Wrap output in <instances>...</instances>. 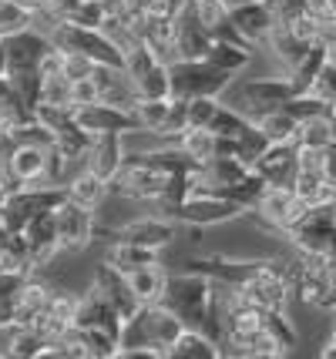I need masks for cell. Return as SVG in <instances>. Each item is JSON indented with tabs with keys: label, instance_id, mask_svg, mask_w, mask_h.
<instances>
[{
	"label": "cell",
	"instance_id": "6da1fadb",
	"mask_svg": "<svg viewBox=\"0 0 336 359\" xmlns=\"http://www.w3.org/2000/svg\"><path fill=\"white\" fill-rule=\"evenodd\" d=\"M293 343H296V332L289 329L283 313L262 309L246 299H239V306L222 323V346H229V353H236V356L276 359Z\"/></svg>",
	"mask_w": 336,
	"mask_h": 359
},
{
	"label": "cell",
	"instance_id": "7a4b0ae2",
	"mask_svg": "<svg viewBox=\"0 0 336 359\" xmlns=\"http://www.w3.org/2000/svg\"><path fill=\"white\" fill-rule=\"evenodd\" d=\"M182 332H185V323L165 302H145L131 319H125L118 359L131 353V349H148V353H155V359H168V353H172V346H175Z\"/></svg>",
	"mask_w": 336,
	"mask_h": 359
},
{
	"label": "cell",
	"instance_id": "3957f363",
	"mask_svg": "<svg viewBox=\"0 0 336 359\" xmlns=\"http://www.w3.org/2000/svg\"><path fill=\"white\" fill-rule=\"evenodd\" d=\"M161 302L185 323V329H202L222 343L219 323L212 316V279L202 272H185V276H168V285L161 292Z\"/></svg>",
	"mask_w": 336,
	"mask_h": 359
},
{
	"label": "cell",
	"instance_id": "277c9868",
	"mask_svg": "<svg viewBox=\"0 0 336 359\" xmlns=\"http://www.w3.org/2000/svg\"><path fill=\"white\" fill-rule=\"evenodd\" d=\"M286 272H289L293 289L300 292V299H303L306 306L333 309L336 313V279H333V269H330V259H326V255L303 252L296 262H289Z\"/></svg>",
	"mask_w": 336,
	"mask_h": 359
},
{
	"label": "cell",
	"instance_id": "5b68a950",
	"mask_svg": "<svg viewBox=\"0 0 336 359\" xmlns=\"http://www.w3.org/2000/svg\"><path fill=\"white\" fill-rule=\"evenodd\" d=\"M67 198V188L61 185H20L14 188L4 205H0V222L14 232H24L27 222L37 219V215H48L58 205Z\"/></svg>",
	"mask_w": 336,
	"mask_h": 359
},
{
	"label": "cell",
	"instance_id": "8992f818",
	"mask_svg": "<svg viewBox=\"0 0 336 359\" xmlns=\"http://www.w3.org/2000/svg\"><path fill=\"white\" fill-rule=\"evenodd\" d=\"M172 67V97H182V101H192V97H219V91L229 88L232 74L215 67L212 61L199 57V61H182L168 64Z\"/></svg>",
	"mask_w": 336,
	"mask_h": 359
},
{
	"label": "cell",
	"instance_id": "52a82bcc",
	"mask_svg": "<svg viewBox=\"0 0 336 359\" xmlns=\"http://www.w3.org/2000/svg\"><path fill=\"white\" fill-rule=\"evenodd\" d=\"M286 235L296 242L300 252H313V255H330L336 235V202L309 205L300 219L286 229Z\"/></svg>",
	"mask_w": 336,
	"mask_h": 359
},
{
	"label": "cell",
	"instance_id": "ba28073f",
	"mask_svg": "<svg viewBox=\"0 0 336 359\" xmlns=\"http://www.w3.org/2000/svg\"><path fill=\"white\" fill-rule=\"evenodd\" d=\"M172 182V175L155 172L152 165H145L138 155H125V165L118 168V175L112 178V188L125 198H138V202H159L165 195V188Z\"/></svg>",
	"mask_w": 336,
	"mask_h": 359
},
{
	"label": "cell",
	"instance_id": "9c48e42d",
	"mask_svg": "<svg viewBox=\"0 0 336 359\" xmlns=\"http://www.w3.org/2000/svg\"><path fill=\"white\" fill-rule=\"evenodd\" d=\"M242 212H246V208H239V205L232 202V198H225V195L192 191V195L172 212V219L189 222V225H219V222L236 219V215H242Z\"/></svg>",
	"mask_w": 336,
	"mask_h": 359
},
{
	"label": "cell",
	"instance_id": "30bf717a",
	"mask_svg": "<svg viewBox=\"0 0 336 359\" xmlns=\"http://www.w3.org/2000/svg\"><path fill=\"white\" fill-rule=\"evenodd\" d=\"M7 41V74H20V71H37L44 57L54 50V41H51L48 31H37V27H27V31H17Z\"/></svg>",
	"mask_w": 336,
	"mask_h": 359
},
{
	"label": "cell",
	"instance_id": "8fae6325",
	"mask_svg": "<svg viewBox=\"0 0 336 359\" xmlns=\"http://www.w3.org/2000/svg\"><path fill=\"white\" fill-rule=\"evenodd\" d=\"M54 225H58L61 249H67V252L84 249V245L95 238V232H98L91 208H84V205L71 202V198H65V202L54 208Z\"/></svg>",
	"mask_w": 336,
	"mask_h": 359
},
{
	"label": "cell",
	"instance_id": "7c38bea8",
	"mask_svg": "<svg viewBox=\"0 0 336 359\" xmlns=\"http://www.w3.org/2000/svg\"><path fill=\"white\" fill-rule=\"evenodd\" d=\"M309 205L296 195V188H276L269 185L266 191H262V198H259V205L253 208L259 219L266 222L269 229H279V232H286L293 222L303 215Z\"/></svg>",
	"mask_w": 336,
	"mask_h": 359
},
{
	"label": "cell",
	"instance_id": "4fadbf2b",
	"mask_svg": "<svg viewBox=\"0 0 336 359\" xmlns=\"http://www.w3.org/2000/svg\"><path fill=\"white\" fill-rule=\"evenodd\" d=\"M269 185L276 188H296L300 178V144L296 141H283V144H269L262 158L253 165Z\"/></svg>",
	"mask_w": 336,
	"mask_h": 359
},
{
	"label": "cell",
	"instance_id": "5bb4252c",
	"mask_svg": "<svg viewBox=\"0 0 336 359\" xmlns=\"http://www.w3.org/2000/svg\"><path fill=\"white\" fill-rule=\"evenodd\" d=\"M249 172H253V165H246V161L236 155L208 158V161H202L192 172V191H212V195H219L222 188L236 185V182L246 178Z\"/></svg>",
	"mask_w": 336,
	"mask_h": 359
},
{
	"label": "cell",
	"instance_id": "9a60e30c",
	"mask_svg": "<svg viewBox=\"0 0 336 359\" xmlns=\"http://www.w3.org/2000/svg\"><path fill=\"white\" fill-rule=\"evenodd\" d=\"M172 27H175V47H178V57H189V61H199V57H206L208 47H212V34L208 27L202 24V17L195 11L192 0H185V7L178 11V17L172 20Z\"/></svg>",
	"mask_w": 336,
	"mask_h": 359
},
{
	"label": "cell",
	"instance_id": "2e32d148",
	"mask_svg": "<svg viewBox=\"0 0 336 359\" xmlns=\"http://www.w3.org/2000/svg\"><path fill=\"white\" fill-rule=\"evenodd\" d=\"M78 114V125L91 135H105V131H118V135H128V131H142L135 111L128 108H114V104H105V101H95L88 108H74Z\"/></svg>",
	"mask_w": 336,
	"mask_h": 359
},
{
	"label": "cell",
	"instance_id": "e0dca14e",
	"mask_svg": "<svg viewBox=\"0 0 336 359\" xmlns=\"http://www.w3.org/2000/svg\"><path fill=\"white\" fill-rule=\"evenodd\" d=\"M74 326H78V329H105V332L118 336V343H121V329H125V319H121V313H118L112 302H108V299H105L95 289V285H91V292H84V296L78 299Z\"/></svg>",
	"mask_w": 336,
	"mask_h": 359
},
{
	"label": "cell",
	"instance_id": "ac0fdd59",
	"mask_svg": "<svg viewBox=\"0 0 336 359\" xmlns=\"http://www.w3.org/2000/svg\"><path fill=\"white\" fill-rule=\"evenodd\" d=\"M95 84H98V94L105 104H114V108H135L142 101V94L135 88V81L125 67H114V64H98L95 67Z\"/></svg>",
	"mask_w": 336,
	"mask_h": 359
},
{
	"label": "cell",
	"instance_id": "d6986e66",
	"mask_svg": "<svg viewBox=\"0 0 336 359\" xmlns=\"http://www.w3.org/2000/svg\"><path fill=\"white\" fill-rule=\"evenodd\" d=\"M101 235H108L112 242H135L145 249H161L175 238V225L161 215V219H138L131 225H121V229H105Z\"/></svg>",
	"mask_w": 336,
	"mask_h": 359
},
{
	"label": "cell",
	"instance_id": "ffe728a7",
	"mask_svg": "<svg viewBox=\"0 0 336 359\" xmlns=\"http://www.w3.org/2000/svg\"><path fill=\"white\" fill-rule=\"evenodd\" d=\"M95 289L112 302L118 313H121V319H131V316L142 309V299L135 296L128 276H125V272H118V269H112L108 262L95 272Z\"/></svg>",
	"mask_w": 336,
	"mask_h": 359
},
{
	"label": "cell",
	"instance_id": "44dd1931",
	"mask_svg": "<svg viewBox=\"0 0 336 359\" xmlns=\"http://www.w3.org/2000/svg\"><path fill=\"white\" fill-rule=\"evenodd\" d=\"M84 165L98 172L101 178H108L112 182L118 168L125 165V135H118V131H105V135H95L91 141V148H88V158H84Z\"/></svg>",
	"mask_w": 336,
	"mask_h": 359
},
{
	"label": "cell",
	"instance_id": "7402d4cb",
	"mask_svg": "<svg viewBox=\"0 0 336 359\" xmlns=\"http://www.w3.org/2000/svg\"><path fill=\"white\" fill-rule=\"evenodd\" d=\"M296 88H293V81L289 78H266V81H249L246 88H242V104H249V108L256 111V114H266L272 108H283L289 97H296Z\"/></svg>",
	"mask_w": 336,
	"mask_h": 359
},
{
	"label": "cell",
	"instance_id": "603a6c76",
	"mask_svg": "<svg viewBox=\"0 0 336 359\" xmlns=\"http://www.w3.org/2000/svg\"><path fill=\"white\" fill-rule=\"evenodd\" d=\"M78 299L81 296H67V292H54L51 299V306L41 313V319L34 323V326L41 329V336L48 339V343H58L61 336H65L67 329L74 326V313H78Z\"/></svg>",
	"mask_w": 336,
	"mask_h": 359
},
{
	"label": "cell",
	"instance_id": "cb8c5ba5",
	"mask_svg": "<svg viewBox=\"0 0 336 359\" xmlns=\"http://www.w3.org/2000/svg\"><path fill=\"white\" fill-rule=\"evenodd\" d=\"M24 238H27V252H31V266H44V262H51V255L61 249L58 225H54V212L37 215V219L27 222Z\"/></svg>",
	"mask_w": 336,
	"mask_h": 359
},
{
	"label": "cell",
	"instance_id": "d4e9b609",
	"mask_svg": "<svg viewBox=\"0 0 336 359\" xmlns=\"http://www.w3.org/2000/svg\"><path fill=\"white\" fill-rule=\"evenodd\" d=\"M232 24L236 31L249 41V44H269V34L276 31V17L269 14L266 0L262 4H246L232 11Z\"/></svg>",
	"mask_w": 336,
	"mask_h": 359
},
{
	"label": "cell",
	"instance_id": "484cf974",
	"mask_svg": "<svg viewBox=\"0 0 336 359\" xmlns=\"http://www.w3.org/2000/svg\"><path fill=\"white\" fill-rule=\"evenodd\" d=\"M51 299H54V292H51L44 282L27 279L14 302V326H34L41 319V313L51 306Z\"/></svg>",
	"mask_w": 336,
	"mask_h": 359
},
{
	"label": "cell",
	"instance_id": "4316f807",
	"mask_svg": "<svg viewBox=\"0 0 336 359\" xmlns=\"http://www.w3.org/2000/svg\"><path fill=\"white\" fill-rule=\"evenodd\" d=\"M37 118V111L24 101V94L14 88L11 78H0V131H14Z\"/></svg>",
	"mask_w": 336,
	"mask_h": 359
},
{
	"label": "cell",
	"instance_id": "83f0119b",
	"mask_svg": "<svg viewBox=\"0 0 336 359\" xmlns=\"http://www.w3.org/2000/svg\"><path fill=\"white\" fill-rule=\"evenodd\" d=\"M108 191H112V182H108V178H101L98 172H91V168L78 172L71 182H67V198H71V202H78V205H84V208H91V212L105 202V195H108Z\"/></svg>",
	"mask_w": 336,
	"mask_h": 359
},
{
	"label": "cell",
	"instance_id": "f1b7e54d",
	"mask_svg": "<svg viewBox=\"0 0 336 359\" xmlns=\"http://www.w3.org/2000/svg\"><path fill=\"white\" fill-rule=\"evenodd\" d=\"M219 346L222 343H219L215 336L202 332V329H185V332L175 339L168 359H219L222 356V349H219Z\"/></svg>",
	"mask_w": 336,
	"mask_h": 359
},
{
	"label": "cell",
	"instance_id": "f546056e",
	"mask_svg": "<svg viewBox=\"0 0 336 359\" xmlns=\"http://www.w3.org/2000/svg\"><path fill=\"white\" fill-rule=\"evenodd\" d=\"M105 262L118 269V272L131 276V272H138L145 266H155L159 262V249H145V245H135V242H114L108 255H105Z\"/></svg>",
	"mask_w": 336,
	"mask_h": 359
},
{
	"label": "cell",
	"instance_id": "4dcf8cb0",
	"mask_svg": "<svg viewBox=\"0 0 336 359\" xmlns=\"http://www.w3.org/2000/svg\"><path fill=\"white\" fill-rule=\"evenodd\" d=\"M326 61H330V44H326V41H316V44L306 50L303 61L296 64V67H289V81H293V88H296L300 94H306L309 88H313L316 74L326 67Z\"/></svg>",
	"mask_w": 336,
	"mask_h": 359
},
{
	"label": "cell",
	"instance_id": "1f68e13d",
	"mask_svg": "<svg viewBox=\"0 0 336 359\" xmlns=\"http://www.w3.org/2000/svg\"><path fill=\"white\" fill-rule=\"evenodd\" d=\"M333 141H336V121L330 111L300 121V131H296V144H300V148H326V144H333Z\"/></svg>",
	"mask_w": 336,
	"mask_h": 359
},
{
	"label": "cell",
	"instance_id": "d6a6232c",
	"mask_svg": "<svg viewBox=\"0 0 336 359\" xmlns=\"http://www.w3.org/2000/svg\"><path fill=\"white\" fill-rule=\"evenodd\" d=\"M131 289H135V296L145 302H161V292H165V285H168V276H165V269L155 262V266H145L138 272H131L128 276Z\"/></svg>",
	"mask_w": 336,
	"mask_h": 359
},
{
	"label": "cell",
	"instance_id": "836d02e7",
	"mask_svg": "<svg viewBox=\"0 0 336 359\" xmlns=\"http://www.w3.org/2000/svg\"><path fill=\"white\" fill-rule=\"evenodd\" d=\"M48 339L41 336L37 326H11V343H7V353L20 359H41L44 349H48Z\"/></svg>",
	"mask_w": 336,
	"mask_h": 359
},
{
	"label": "cell",
	"instance_id": "e575fe53",
	"mask_svg": "<svg viewBox=\"0 0 336 359\" xmlns=\"http://www.w3.org/2000/svg\"><path fill=\"white\" fill-rule=\"evenodd\" d=\"M37 24V11L24 0H0V37H11L17 31H27Z\"/></svg>",
	"mask_w": 336,
	"mask_h": 359
},
{
	"label": "cell",
	"instance_id": "d590c367",
	"mask_svg": "<svg viewBox=\"0 0 336 359\" xmlns=\"http://www.w3.org/2000/svg\"><path fill=\"white\" fill-rule=\"evenodd\" d=\"M259 128L266 131V138H269L272 144H283V141H296L300 121H296L286 108H272V111H266V114H259Z\"/></svg>",
	"mask_w": 336,
	"mask_h": 359
},
{
	"label": "cell",
	"instance_id": "8d00e7d4",
	"mask_svg": "<svg viewBox=\"0 0 336 359\" xmlns=\"http://www.w3.org/2000/svg\"><path fill=\"white\" fill-rule=\"evenodd\" d=\"M206 61H212L215 67H222L229 74H236V71H242L249 64V47L236 44V41H212Z\"/></svg>",
	"mask_w": 336,
	"mask_h": 359
},
{
	"label": "cell",
	"instance_id": "74e56055",
	"mask_svg": "<svg viewBox=\"0 0 336 359\" xmlns=\"http://www.w3.org/2000/svg\"><path fill=\"white\" fill-rule=\"evenodd\" d=\"M269 47L276 50V57H279V61L286 64V71H289V67H296V64L303 61V57H306V50H309L313 44H306V41H300L296 34H289L286 27L279 24V27H276V31L269 34Z\"/></svg>",
	"mask_w": 336,
	"mask_h": 359
},
{
	"label": "cell",
	"instance_id": "f35d334b",
	"mask_svg": "<svg viewBox=\"0 0 336 359\" xmlns=\"http://www.w3.org/2000/svg\"><path fill=\"white\" fill-rule=\"evenodd\" d=\"M168 108H172V97H142L131 111H135V118H138L142 131L159 135L161 125H165V118H168Z\"/></svg>",
	"mask_w": 336,
	"mask_h": 359
},
{
	"label": "cell",
	"instance_id": "ab89813d",
	"mask_svg": "<svg viewBox=\"0 0 336 359\" xmlns=\"http://www.w3.org/2000/svg\"><path fill=\"white\" fill-rule=\"evenodd\" d=\"M253 125H256V121H249V118H242L239 111H232V108H225V104H222V108H219V114L212 118V125H208V128H212L215 135H222V138L239 141Z\"/></svg>",
	"mask_w": 336,
	"mask_h": 359
},
{
	"label": "cell",
	"instance_id": "60d3db41",
	"mask_svg": "<svg viewBox=\"0 0 336 359\" xmlns=\"http://www.w3.org/2000/svg\"><path fill=\"white\" fill-rule=\"evenodd\" d=\"M192 128L189 121V101H182V97H172V108H168V118H165V125H161V138H172L178 141L185 131Z\"/></svg>",
	"mask_w": 336,
	"mask_h": 359
},
{
	"label": "cell",
	"instance_id": "b9f144b4",
	"mask_svg": "<svg viewBox=\"0 0 336 359\" xmlns=\"http://www.w3.org/2000/svg\"><path fill=\"white\" fill-rule=\"evenodd\" d=\"M7 78L14 81V88L24 94V101L37 111V104L44 101V78H41V67L37 71H20V74H7Z\"/></svg>",
	"mask_w": 336,
	"mask_h": 359
},
{
	"label": "cell",
	"instance_id": "7bdbcfd3",
	"mask_svg": "<svg viewBox=\"0 0 336 359\" xmlns=\"http://www.w3.org/2000/svg\"><path fill=\"white\" fill-rule=\"evenodd\" d=\"M219 101L215 97H192L189 101V121H192V128H208L212 125V118L219 114Z\"/></svg>",
	"mask_w": 336,
	"mask_h": 359
},
{
	"label": "cell",
	"instance_id": "ee69618b",
	"mask_svg": "<svg viewBox=\"0 0 336 359\" xmlns=\"http://www.w3.org/2000/svg\"><path fill=\"white\" fill-rule=\"evenodd\" d=\"M65 54V71L71 81H81V78H91L95 74L98 64L88 57V54H81V50H61Z\"/></svg>",
	"mask_w": 336,
	"mask_h": 359
},
{
	"label": "cell",
	"instance_id": "f6af8a7d",
	"mask_svg": "<svg viewBox=\"0 0 336 359\" xmlns=\"http://www.w3.org/2000/svg\"><path fill=\"white\" fill-rule=\"evenodd\" d=\"M309 94L323 97L326 104H330V101H336V61H326V67H323L320 74H316V81H313Z\"/></svg>",
	"mask_w": 336,
	"mask_h": 359
},
{
	"label": "cell",
	"instance_id": "bcb514c9",
	"mask_svg": "<svg viewBox=\"0 0 336 359\" xmlns=\"http://www.w3.org/2000/svg\"><path fill=\"white\" fill-rule=\"evenodd\" d=\"M266 7L276 17V24H289L300 14H306V0H266Z\"/></svg>",
	"mask_w": 336,
	"mask_h": 359
},
{
	"label": "cell",
	"instance_id": "7dc6e473",
	"mask_svg": "<svg viewBox=\"0 0 336 359\" xmlns=\"http://www.w3.org/2000/svg\"><path fill=\"white\" fill-rule=\"evenodd\" d=\"M27 282V269H7L0 266V299H17V292Z\"/></svg>",
	"mask_w": 336,
	"mask_h": 359
},
{
	"label": "cell",
	"instance_id": "c3c4849f",
	"mask_svg": "<svg viewBox=\"0 0 336 359\" xmlns=\"http://www.w3.org/2000/svg\"><path fill=\"white\" fill-rule=\"evenodd\" d=\"M95 101H101L95 78H81L71 84V108H88V104H95Z\"/></svg>",
	"mask_w": 336,
	"mask_h": 359
},
{
	"label": "cell",
	"instance_id": "681fc988",
	"mask_svg": "<svg viewBox=\"0 0 336 359\" xmlns=\"http://www.w3.org/2000/svg\"><path fill=\"white\" fill-rule=\"evenodd\" d=\"M323 178L336 188V141L323 148Z\"/></svg>",
	"mask_w": 336,
	"mask_h": 359
},
{
	"label": "cell",
	"instance_id": "f907efd6",
	"mask_svg": "<svg viewBox=\"0 0 336 359\" xmlns=\"http://www.w3.org/2000/svg\"><path fill=\"white\" fill-rule=\"evenodd\" d=\"M14 302L17 299H0V329L14 326Z\"/></svg>",
	"mask_w": 336,
	"mask_h": 359
},
{
	"label": "cell",
	"instance_id": "816d5d0a",
	"mask_svg": "<svg viewBox=\"0 0 336 359\" xmlns=\"http://www.w3.org/2000/svg\"><path fill=\"white\" fill-rule=\"evenodd\" d=\"M74 4H84V0H54V14L61 17V14H65V11H71Z\"/></svg>",
	"mask_w": 336,
	"mask_h": 359
},
{
	"label": "cell",
	"instance_id": "f5cc1de1",
	"mask_svg": "<svg viewBox=\"0 0 336 359\" xmlns=\"http://www.w3.org/2000/svg\"><path fill=\"white\" fill-rule=\"evenodd\" d=\"M0 78H7V41L0 37Z\"/></svg>",
	"mask_w": 336,
	"mask_h": 359
},
{
	"label": "cell",
	"instance_id": "db71d44e",
	"mask_svg": "<svg viewBox=\"0 0 336 359\" xmlns=\"http://www.w3.org/2000/svg\"><path fill=\"white\" fill-rule=\"evenodd\" d=\"M24 4H31L34 11H54V0H24Z\"/></svg>",
	"mask_w": 336,
	"mask_h": 359
},
{
	"label": "cell",
	"instance_id": "11a10c76",
	"mask_svg": "<svg viewBox=\"0 0 336 359\" xmlns=\"http://www.w3.org/2000/svg\"><path fill=\"white\" fill-rule=\"evenodd\" d=\"M229 11H236V7H246V4H262V0H222Z\"/></svg>",
	"mask_w": 336,
	"mask_h": 359
},
{
	"label": "cell",
	"instance_id": "9f6ffc18",
	"mask_svg": "<svg viewBox=\"0 0 336 359\" xmlns=\"http://www.w3.org/2000/svg\"><path fill=\"white\" fill-rule=\"evenodd\" d=\"M323 359H336V329H333V339H330V346L323 349Z\"/></svg>",
	"mask_w": 336,
	"mask_h": 359
},
{
	"label": "cell",
	"instance_id": "6f0895ef",
	"mask_svg": "<svg viewBox=\"0 0 336 359\" xmlns=\"http://www.w3.org/2000/svg\"><path fill=\"white\" fill-rule=\"evenodd\" d=\"M330 114H333V121H336V101H330Z\"/></svg>",
	"mask_w": 336,
	"mask_h": 359
},
{
	"label": "cell",
	"instance_id": "680465c9",
	"mask_svg": "<svg viewBox=\"0 0 336 359\" xmlns=\"http://www.w3.org/2000/svg\"><path fill=\"white\" fill-rule=\"evenodd\" d=\"M330 269H333V279H336V255H333V259H330Z\"/></svg>",
	"mask_w": 336,
	"mask_h": 359
}]
</instances>
